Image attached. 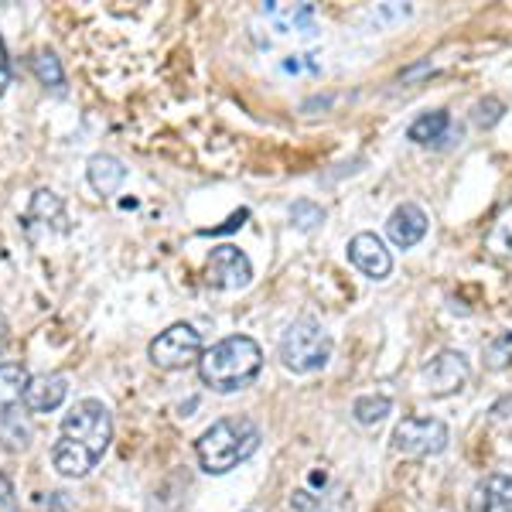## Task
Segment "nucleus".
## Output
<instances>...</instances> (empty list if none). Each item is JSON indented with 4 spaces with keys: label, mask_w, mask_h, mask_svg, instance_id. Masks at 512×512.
<instances>
[{
    "label": "nucleus",
    "mask_w": 512,
    "mask_h": 512,
    "mask_svg": "<svg viewBox=\"0 0 512 512\" xmlns=\"http://www.w3.org/2000/svg\"><path fill=\"white\" fill-rule=\"evenodd\" d=\"M349 260L369 280H386L393 274V256L376 233H359L349 239Z\"/></svg>",
    "instance_id": "nucleus-9"
},
{
    "label": "nucleus",
    "mask_w": 512,
    "mask_h": 512,
    "mask_svg": "<svg viewBox=\"0 0 512 512\" xmlns=\"http://www.w3.org/2000/svg\"><path fill=\"white\" fill-rule=\"evenodd\" d=\"M205 280L219 291H239L253 280V267H250V256L236 246H216L205 263Z\"/></svg>",
    "instance_id": "nucleus-8"
},
{
    "label": "nucleus",
    "mask_w": 512,
    "mask_h": 512,
    "mask_svg": "<svg viewBox=\"0 0 512 512\" xmlns=\"http://www.w3.org/2000/svg\"><path fill=\"white\" fill-rule=\"evenodd\" d=\"M4 349H7V321L0 318V352H4Z\"/></svg>",
    "instance_id": "nucleus-25"
},
{
    "label": "nucleus",
    "mask_w": 512,
    "mask_h": 512,
    "mask_svg": "<svg viewBox=\"0 0 512 512\" xmlns=\"http://www.w3.org/2000/svg\"><path fill=\"white\" fill-rule=\"evenodd\" d=\"M393 414V400L386 393H366L352 403V417L362 427H376Z\"/></svg>",
    "instance_id": "nucleus-17"
},
{
    "label": "nucleus",
    "mask_w": 512,
    "mask_h": 512,
    "mask_svg": "<svg viewBox=\"0 0 512 512\" xmlns=\"http://www.w3.org/2000/svg\"><path fill=\"white\" fill-rule=\"evenodd\" d=\"M65 393H69V386H65L62 376H35L28 383V396H24V407L31 410V414H52V410H59L65 403Z\"/></svg>",
    "instance_id": "nucleus-14"
},
{
    "label": "nucleus",
    "mask_w": 512,
    "mask_h": 512,
    "mask_svg": "<svg viewBox=\"0 0 512 512\" xmlns=\"http://www.w3.org/2000/svg\"><path fill=\"white\" fill-rule=\"evenodd\" d=\"M332 359V335L315 318H297L280 335V362L297 376H311Z\"/></svg>",
    "instance_id": "nucleus-3"
},
{
    "label": "nucleus",
    "mask_w": 512,
    "mask_h": 512,
    "mask_svg": "<svg viewBox=\"0 0 512 512\" xmlns=\"http://www.w3.org/2000/svg\"><path fill=\"white\" fill-rule=\"evenodd\" d=\"M147 355H151V362L158 369H164V373H178V369H188V366H195V362H202V335H198L192 325L178 321V325L164 328V332L154 338Z\"/></svg>",
    "instance_id": "nucleus-6"
},
{
    "label": "nucleus",
    "mask_w": 512,
    "mask_h": 512,
    "mask_svg": "<svg viewBox=\"0 0 512 512\" xmlns=\"http://www.w3.org/2000/svg\"><path fill=\"white\" fill-rule=\"evenodd\" d=\"M451 130V117L444 110H434V113H424V117H417L410 123L407 137L414 140V144H437V140H444Z\"/></svg>",
    "instance_id": "nucleus-18"
},
{
    "label": "nucleus",
    "mask_w": 512,
    "mask_h": 512,
    "mask_svg": "<svg viewBox=\"0 0 512 512\" xmlns=\"http://www.w3.org/2000/svg\"><path fill=\"white\" fill-rule=\"evenodd\" d=\"M448 444L451 431L437 417H403L393 431V451L407 454V458H434V454L448 451Z\"/></svg>",
    "instance_id": "nucleus-5"
},
{
    "label": "nucleus",
    "mask_w": 512,
    "mask_h": 512,
    "mask_svg": "<svg viewBox=\"0 0 512 512\" xmlns=\"http://www.w3.org/2000/svg\"><path fill=\"white\" fill-rule=\"evenodd\" d=\"M24 229H28L31 239H38V229L41 233H52V229H65V209H62V198L55 192H48V188H41L31 198V209L28 216H24Z\"/></svg>",
    "instance_id": "nucleus-12"
},
{
    "label": "nucleus",
    "mask_w": 512,
    "mask_h": 512,
    "mask_svg": "<svg viewBox=\"0 0 512 512\" xmlns=\"http://www.w3.org/2000/svg\"><path fill=\"white\" fill-rule=\"evenodd\" d=\"M0 512H21L18 495H14V485L4 472H0Z\"/></svg>",
    "instance_id": "nucleus-22"
},
{
    "label": "nucleus",
    "mask_w": 512,
    "mask_h": 512,
    "mask_svg": "<svg viewBox=\"0 0 512 512\" xmlns=\"http://www.w3.org/2000/svg\"><path fill=\"white\" fill-rule=\"evenodd\" d=\"M89 185L96 188L99 195H117L120 185L127 181V168L113 158V154H96V158H89Z\"/></svg>",
    "instance_id": "nucleus-16"
},
{
    "label": "nucleus",
    "mask_w": 512,
    "mask_h": 512,
    "mask_svg": "<svg viewBox=\"0 0 512 512\" xmlns=\"http://www.w3.org/2000/svg\"><path fill=\"white\" fill-rule=\"evenodd\" d=\"M62 437L82 444V448H86L99 461L106 454V448H110V441H113L110 410H106L99 400L76 403V407H72L69 414H65V420H62Z\"/></svg>",
    "instance_id": "nucleus-4"
},
{
    "label": "nucleus",
    "mask_w": 512,
    "mask_h": 512,
    "mask_svg": "<svg viewBox=\"0 0 512 512\" xmlns=\"http://www.w3.org/2000/svg\"><path fill=\"white\" fill-rule=\"evenodd\" d=\"M28 369L18 362H4L0 366V420H11L21 414V403L28 396Z\"/></svg>",
    "instance_id": "nucleus-13"
},
{
    "label": "nucleus",
    "mask_w": 512,
    "mask_h": 512,
    "mask_svg": "<svg viewBox=\"0 0 512 512\" xmlns=\"http://www.w3.org/2000/svg\"><path fill=\"white\" fill-rule=\"evenodd\" d=\"M0 437H4V444L11 451H24L31 444V427L24 424L21 414L11 417V420H0Z\"/></svg>",
    "instance_id": "nucleus-20"
},
{
    "label": "nucleus",
    "mask_w": 512,
    "mask_h": 512,
    "mask_svg": "<svg viewBox=\"0 0 512 512\" xmlns=\"http://www.w3.org/2000/svg\"><path fill=\"white\" fill-rule=\"evenodd\" d=\"M386 233H390V239L400 250H410V246H417L427 236V212L417 202L396 205L390 219H386Z\"/></svg>",
    "instance_id": "nucleus-11"
},
{
    "label": "nucleus",
    "mask_w": 512,
    "mask_h": 512,
    "mask_svg": "<svg viewBox=\"0 0 512 512\" xmlns=\"http://www.w3.org/2000/svg\"><path fill=\"white\" fill-rule=\"evenodd\" d=\"M506 352H512V335L502 338L499 345H492L489 359H492V366H495V369H499V366H506V362H509V355H506Z\"/></svg>",
    "instance_id": "nucleus-23"
},
{
    "label": "nucleus",
    "mask_w": 512,
    "mask_h": 512,
    "mask_svg": "<svg viewBox=\"0 0 512 512\" xmlns=\"http://www.w3.org/2000/svg\"><path fill=\"white\" fill-rule=\"evenodd\" d=\"M52 465L59 468V475L65 478H86L96 468V458L82 448V444L69 441V437H59L52 448Z\"/></svg>",
    "instance_id": "nucleus-15"
},
{
    "label": "nucleus",
    "mask_w": 512,
    "mask_h": 512,
    "mask_svg": "<svg viewBox=\"0 0 512 512\" xmlns=\"http://www.w3.org/2000/svg\"><path fill=\"white\" fill-rule=\"evenodd\" d=\"M291 219H294L297 229L308 233V229H315L318 222H325V209L315 202H297V205H291Z\"/></svg>",
    "instance_id": "nucleus-21"
},
{
    "label": "nucleus",
    "mask_w": 512,
    "mask_h": 512,
    "mask_svg": "<svg viewBox=\"0 0 512 512\" xmlns=\"http://www.w3.org/2000/svg\"><path fill=\"white\" fill-rule=\"evenodd\" d=\"M7 79H11V69H7V55H4V45H0V96L7 89Z\"/></svg>",
    "instance_id": "nucleus-24"
},
{
    "label": "nucleus",
    "mask_w": 512,
    "mask_h": 512,
    "mask_svg": "<svg viewBox=\"0 0 512 512\" xmlns=\"http://www.w3.org/2000/svg\"><path fill=\"white\" fill-rule=\"evenodd\" d=\"M263 369V352L250 335H229L202 352L198 376L209 390L216 393H236L246 390Z\"/></svg>",
    "instance_id": "nucleus-1"
},
{
    "label": "nucleus",
    "mask_w": 512,
    "mask_h": 512,
    "mask_svg": "<svg viewBox=\"0 0 512 512\" xmlns=\"http://www.w3.org/2000/svg\"><path fill=\"white\" fill-rule=\"evenodd\" d=\"M468 512H512V475L492 472L478 478L468 495Z\"/></svg>",
    "instance_id": "nucleus-10"
},
{
    "label": "nucleus",
    "mask_w": 512,
    "mask_h": 512,
    "mask_svg": "<svg viewBox=\"0 0 512 512\" xmlns=\"http://www.w3.org/2000/svg\"><path fill=\"white\" fill-rule=\"evenodd\" d=\"M260 448V427L250 417H222L195 444L205 475H226Z\"/></svg>",
    "instance_id": "nucleus-2"
},
{
    "label": "nucleus",
    "mask_w": 512,
    "mask_h": 512,
    "mask_svg": "<svg viewBox=\"0 0 512 512\" xmlns=\"http://www.w3.org/2000/svg\"><path fill=\"white\" fill-rule=\"evenodd\" d=\"M468 379H472V362L465 352L444 349L437 352L424 369H420V386L431 396H451L458 390H465Z\"/></svg>",
    "instance_id": "nucleus-7"
},
{
    "label": "nucleus",
    "mask_w": 512,
    "mask_h": 512,
    "mask_svg": "<svg viewBox=\"0 0 512 512\" xmlns=\"http://www.w3.org/2000/svg\"><path fill=\"white\" fill-rule=\"evenodd\" d=\"M31 69H35V76L45 82V86H52V89H62L65 86V76H62V65L55 55H48V52H41L31 59Z\"/></svg>",
    "instance_id": "nucleus-19"
}]
</instances>
